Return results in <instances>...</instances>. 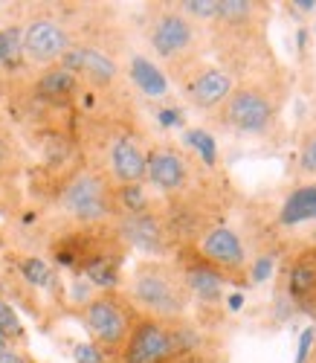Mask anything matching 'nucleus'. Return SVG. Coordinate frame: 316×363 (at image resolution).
Returning <instances> with one entry per match:
<instances>
[{"label": "nucleus", "mask_w": 316, "mask_h": 363, "mask_svg": "<svg viewBox=\"0 0 316 363\" xmlns=\"http://www.w3.org/2000/svg\"><path fill=\"white\" fill-rule=\"evenodd\" d=\"M270 274V259H261L259 267H256V279H264Z\"/></svg>", "instance_id": "obj_31"}, {"label": "nucleus", "mask_w": 316, "mask_h": 363, "mask_svg": "<svg viewBox=\"0 0 316 363\" xmlns=\"http://www.w3.org/2000/svg\"><path fill=\"white\" fill-rule=\"evenodd\" d=\"M0 337L4 340H21L23 337V325H21L15 308L4 299H0Z\"/></svg>", "instance_id": "obj_22"}, {"label": "nucleus", "mask_w": 316, "mask_h": 363, "mask_svg": "<svg viewBox=\"0 0 316 363\" xmlns=\"http://www.w3.org/2000/svg\"><path fill=\"white\" fill-rule=\"evenodd\" d=\"M70 50L67 29L52 18H35L23 26V58L33 65H61V58Z\"/></svg>", "instance_id": "obj_6"}, {"label": "nucleus", "mask_w": 316, "mask_h": 363, "mask_svg": "<svg viewBox=\"0 0 316 363\" xmlns=\"http://www.w3.org/2000/svg\"><path fill=\"white\" fill-rule=\"evenodd\" d=\"M76 363H105V354L93 343H79L76 346Z\"/></svg>", "instance_id": "obj_28"}, {"label": "nucleus", "mask_w": 316, "mask_h": 363, "mask_svg": "<svg viewBox=\"0 0 316 363\" xmlns=\"http://www.w3.org/2000/svg\"><path fill=\"white\" fill-rule=\"evenodd\" d=\"M252 15V4H247V0H218V15L220 21L227 23H241Z\"/></svg>", "instance_id": "obj_21"}, {"label": "nucleus", "mask_w": 316, "mask_h": 363, "mask_svg": "<svg viewBox=\"0 0 316 363\" xmlns=\"http://www.w3.org/2000/svg\"><path fill=\"white\" fill-rule=\"evenodd\" d=\"M313 340H316V328H305V331H302V340H299V354H296V363H305V360H307V352H310Z\"/></svg>", "instance_id": "obj_29"}, {"label": "nucleus", "mask_w": 316, "mask_h": 363, "mask_svg": "<svg viewBox=\"0 0 316 363\" xmlns=\"http://www.w3.org/2000/svg\"><path fill=\"white\" fill-rule=\"evenodd\" d=\"M288 294L302 311L316 314V247H307L293 259L288 270Z\"/></svg>", "instance_id": "obj_13"}, {"label": "nucleus", "mask_w": 316, "mask_h": 363, "mask_svg": "<svg viewBox=\"0 0 316 363\" xmlns=\"http://www.w3.org/2000/svg\"><path fill=\"white\" fill-rule=\"evenodd\" d=\"M230 94H232V76L224 73V70H215V67L201 70L192 82L186 84L188 102H192L195 108H203V111L224 105L230 99Z\"/></svg>", "instance_id": "obj_14"}, {"label": "nucleus", "mask_w": 316, "mask_h": 363, "mask_svg": "<svg viewBox=\"0 0 316 363\" xmlns=\"http://www.w3.org/2000/svg\"><path fill=\"white\" fill-rule=\"evenodd\" d=\"M186 143H192L201 155H203V160L212 166L215 163V140L206 134V131H188L186 134Z\"/></svg>", "instance_id": "obj_25"}, {"label": "nucleus", "mask_w": 316, "mask_h": 363, "mask_svg": "<svg viewBox=\"0 0 316 363\" xmlns=\"http://www.w3.org/2000/svg\"><path fill=\"white\" fill-rule=\"evenodd\" d=\"M201 256L224 279H227V274H241V270H244L241 238L232 230H227V227H215L212 233H206V238L201 241Z\"/></svg>", "instance_id": "obj_11"}, {"label": "nucleus", "mask_w": 316, "mask_h": 363, "mask_svg": "<svg viewBox=\"0 0 316 363\" xmlns=\"http://www.w3.org/2000/svg\"><path fill=\"white\" fill-rule=\"evenodd\" d=\"M21 274H23V279L29 285H38V288H44V285L52 282V270L41 259H23L21 262Z\"/></svg>", "instance_id": "obj_23"}, {"label": "nucleus", "mask_w": 316, "mask_h": 363, "mask_svg": "<svg viewBox=\"0 0 316 363\" xmlns=\"http://www.w3.org/2000/svg\"><path fill=\"white\" fill-rule=\"evenodd\" d=\"M58 206L79 224H102L116 213V192L102 174L79 172L61 186Z\"/></svg>", "instance_id": "obj_4"}, {"label": "nucleus", "mask_w": 316, "mask_h": 363, "mask_svg": "<svg viewBox=\"0 0 316 363\" xmlns=\"http://www.w3.org/2000/svg\"><path fill=\"white\" fill-rule=\"evenodd\" d=\"M148 41H151V50L160 55L163 62H180V58H186L188 52L195 50L198 29L183 12L166 9V12H160L151 21Z\"/></svg>", "instance_id": "obj_5"}, {"label": "nucleus", "mask_w": 316, "mask_h": 363, "mask_svg": "<svg viewBox=\"0 0 316 363\" xmlns=\"http://www.w3.org/2000/svg\"><path fill=\"white\" fill-rule=\"evenodd\" d=\"M230 306H232V308H241V296H238V294L230 299Z\"/></svg>", "instance_id": "obj_35"}, {"label": "nucleus", "mask_w": 316, "mask_h": 363, "mask_svg": "<svg viewBox=\"0 0 316 363\" xmlns=\"http://www.w3.org/2000/svg\"><path fill=\"white\" fill-rule=\"evenodd\" d=\"M6 352H9V340L0 337V354H6Z\"/></svg>", "instance_id": "obj_34"}, {"label": "nucleus", "mask_w": 316, "mask_h": 363, "mask_svg": "<svg viewBox=\"0 0 316 363\" xmlns=\"http://www.w3.org/2000/svg\"><path fill=\"white\" fill-rule=\"evenodd\" d=\"M183 279L188 285V294H195L203 302H218L220 296H224V277H220L218 270L203 259L188 262L183 267Z\"/></svg>", "instance_id": "obj_15"}, {"label": "nucleus", "mask_w": 316, "mask_h": 363, "mask_svg": "<svg viewBox=\"0 0 316 363\" xmlns=\"http://www.w3.org/2000/svg\"><path fill=\"white\" fill-rule=\"evenodd\" d=\"M299 166H302V172H307V174H316V131H313V134L305 140V145H302Z\"/></svg>", "instance_id": "obj_27"}, {"label": "nucleus", "mask_w": 316, "mask_h": 363, "mask_svg": "<svg viewBox=\"0 0 316 363\" xmlns=\"http://www.w3.org/2000/svg\"><path fill=\"white\" fill-rule=\"evenodd\" d=\"M61 67H67L76 76H84L96 87H108L119 79V65L96 47H70L61 58Z\"/></svg>", "instance_id": "obj_10"}, {"label": "nucleus", "mask_w": 316, "mask_h": 363, "mask_svg": "<svg viewBox=\"0 0 316 363\" xmlns=\"http://www.w3.org/2000/svg\"><path fill=\"white\" fill-rule=\"evenodd\" d=\"M131 79L137 82V87L142 90L145 96H163L169 84H166V76L160 73V67L151 65L145 55H134L131 62Z\"/></svg>", "instance_id": "obj_17"}, {"label": "nucleus", "mask_w": 316, "mask_h": 363, "mask_svg": "<svg viewBox=\"0 0 316 363\" xmlns=\"http://www.w3.org/2000/svg\"><path fill=\"white\" fill-rule=\"evenodd\" d=\"M188 349H192V335L177 320L140 317L119 354L122 363H166Z\"/></svg>", "instance_id": "obj_3"}, {"label": "nucleus", "mask_w": 316, "mask_h": 363, "mask_svg": "<svg viewBox=\"0 0 316 363\" xmlns=\"http://www.w3.org/2000/svg\"><path fill=\"white\" fill-rule=\"evenodd\" d=\"M4 155H6V145L0 143V163H4Z\"/></svg>", "instance_id": "obj_36"}, {"label": "nucleus", "mask_w": 316, "mask_h": 363, "mask_svg": "<svg viewBox=\"0 0 316 363\" xmlns=\"http://www.w3.org/2000/svg\"><path fill=\"white\" fill-rule=\"evenodd\" d=\"M293 6H299L302 12H313V9H316V4H313V0H296Z\"/></svg>", "instance_id": "obj_33"}, {"label": "nucleus", "mask_w": 316, "mask_h": 363, "mask_svg": "<svg viewBox=\"0 0 316 363\" xmlns=\"http://www.w3.org/2000/svg\"><path fill=\"white\" fill-rule=\"evenodd\" d=\"M183 6V15L188 18H215L218 15V0H186Z\"/></svg>", "instance_id": "obj_26"}, {"label": "nucleus", "mask_w": 316, "mask_h": 363, "mask_svg": "<svg viewBox=\"0 0 316 363\" xmlns=\"http://www.w3.org/2000/svg\"><path fill=\"white\" fill-rule=\"evenodd\" d=\"M116 203H122L125 213H142V209H148V195L142 192V186H122L116 192Z\"/></svg>", "instance_id": "obj_24"}, {"label": "nucleus", "mask_w": 316, "mask_h": 363, "mask_svg": "<svg viewBox=\"0 0 316 363\" xmlns=\"http://www.w3.org/2000/svg\"><path fill=\"white\" fill-rule=\"evenodd\" d=\"M145 160L148 155L140 148L134 137H116L111 145V174L122 186H137L145 180Z\"/></svg>", "instance_id": "obj_12"}, {"label": "nucleus", "mask_w": 316, "mask_h": 363, "mask_svg": "<svg viewBox=\"0 0 316 363\" xmlns=\"http://www.w3.org/2000/svg\"><path fill=\"white\" fill-rule=\"evenodd\" d=\"M119 238H125L128 245L140 247L148 256H163L166 253V227L157 218L151 209L142 213H125L119 218Z\"/></svg>", "instance_id": "obj_8"}, {"label": "nucleus", "mask_w": 316, "mask_h": 363, "mask_svg": "<svg viewBox=\"0 0 316 363\" xmlns=\"http://www.w3.org/2000/svg\"><path fill=\"white\" fill-rule=\"evenodd\" d=\"M307 218H316V186H302L290 192V198L284 201V209H281L284 224H299Z\"/></svg>", "instance_id": "obj_18"}, {"label": "nucleus", "mask_w": 316, "mask_h": 363, "mask_svg": "<svg viewBox=\"0 0 316 363\" xmlns=\"http://www.w3.org/2000/svg\"><path fill=\"white\" fill-rule=\"evenodd\" d=\"M81 320H84V328L93 337V346L108 357V354H119L125 349V343H128L140 317H137L134 306L122 294L105 291L99 296L87 299Z\"/></svg>", "instance_id": "obj_2"}, {"label": "nucleus", "mask_w": 316, "mask_h": 363, "mask_svg": "<svg viewBox=\"0 0 316 363\" xmlns=\"http://www.w3.org/2000/svg\"><path fill=\"white\" fill-rule=\"evenodd\" d=\"M160 119H163V125H174L180 116H177L174 111H163V113H160Z\"/></svg>", "instance_id": "obj_32"}, {"label": "nucleus", "mask_w": 316, "mask_h": 363, "mask_svg": "<svg viewBox=\"0 0 316 363\" xmlns=\"http://www.w3.org/2000/svg\"><path fill=\"white\" fill-rule=\"evenodd\" d=\"M131 299L154 320H180L188 308V285L183 270L166 262H142L131 279Z\"/></svg>", "instance_id": "obj_1"}, {"label": "nucleus", "mask_w": 316, "mask_h": 363, "mask_svg": "<svg viewBox=\"0 0 316 363\" xmlns=\"http://www.w3.org/2000/svg\"><path fill=\"white\" fill-rule=\"evenodd\" d=\"M76 87H79V76L70 73L67 67H61V65H52L41 79H38V94L44 99H52V102H64L76 94Z\"/></svg>", "instance_id": "obj_16"}, {"label": "nucleus", "mask_w": 316, "mask_h": 363, "mask_svg": "<svg viewBox=\"0 0 316 363\" xmlns=\"http://www.w3.org/2000/svg\"><path fill=\"white\" fill-rule=\"evenodd\" d=\"M273 116H276L273 99L267 94H261V90H256V87L235 90V94H230V99L224 102L227 125H232L235 131H244V134L267 131Z\"/></svg>", "instance_id": "obj_7"}, {"label": "nucleus", "mask_w": 316, "mask_h": 363, "mask_svg": "<svg viewBox=\"0 0 316 363\" xmlns=\"http://www.w3.org/2000/svg\"><path fill=\"white\" fill-rule=\"evenodd\" d=\"M23 58V29L21 26H6L0 29V65L15 67Z\"/></svg>", "instance_id": "obj_20"}, {"label": "nucleus", "mask_w": 316, "mask_h": 363, "mask_svg": "<svg viewBox=\"0 0 316 363\" xmlns=\"http://www.w3.org/2000/svg\"><path fill=\"white\" fill-rule=\"evenodd\" d=\"M0 363H29V360H26V354H21V352L9 349L6 354H0Z\"/></svg>", "instance_id": "obj_30"}, {"label": "nucleus", "mask_w": 316, "mask_h": 363, "mask_svg": "<svg viewBox=\"0 0 316 363\" xmlns=\"http://www.w3.org/2000/svg\"><path fill=\"white\" fill-rule=\"evenodd\" d=\"M81 270L93 285H99L105 291H113L119 285V256H113V253H102L96 259H90Z\"/></svg>", "instance_id": "obj_19"}, {"label": "nucleus", "mask_w": 316, "mask_h": 363, "mask_svg": "<svg viewBox=\"0 0 316 363\" xmlns=\"http://www.w3.org/2000/svg\"><path fill=\"white\" fill-rule=\"evenodd\" d=\"M145 180H151L160 192H180L188 184V163L177 148L157 145L145 160Z\"/></svg>", "instance_id": "obj_9"}]
</instances>
